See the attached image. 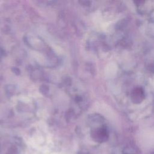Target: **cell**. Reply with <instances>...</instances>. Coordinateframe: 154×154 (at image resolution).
I'll return each mask as SVG.
<instances>
[{
	"label": "cell",
	"mask_w": 154,
	"mask_h": 154,
	"mask_svg": "<svg viewBox=\"0 0 154 154\" xmlns=\"http://www.w3.org/2000/svg\"><path fill=\"white\" fill-rule=\"evenodd\" d=\"M144 98V93L142 88L137 87L134 89L131 94V99L135 103H141Z\"/></svg>",
	"instance_id": "cell-1"
}]
</instances>
